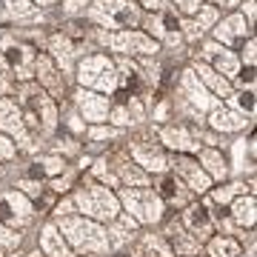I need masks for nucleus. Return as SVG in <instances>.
<instances>
[{
	"label": "nucleus",
	"mask_w": 257,
	"mask_h": 257,
	"mask_svg": "<svg viewBox=\"0 0 257 257\" xmlns=\"http://www.w3.org/2000/svg\"><path fill=\"white\" fill-rule=\"evenodd\" d=\"M60 234L80 251H106L109 248V234L89 217H63L60 220Z\"/></svg>",
	"instance_id": "nucleus-1"
},
{
	"label": "nucleus",
	"mask_w": 257,
	"mask_h": 257,
	"mask_svg": "<svg viewBox=\"0 0 257 257\" xmlns=\"http://www.w3.org/2000/svg\"><path fill=\"white\" fill-rule=\"evenodd\" d=\"M160 138H163V143L169 149H177V152H186V149H197L200 152V143H194L186 128H163Z\"/></svg>",
	"instance_id": "nucleus-17"
},
{
	"label": "nucleus",
	"mask_w": 257,
	"mask_h": 257,
	"mask_svg": "<svg viewBox=\"0 0 257 257\" xmlns=\"http://www.w3.org/2000/svg\"><path fill=\"white\" fill-rule=\"evenodd\" d=\"M217 18V15H214V9H211V6H203V12H200V18L194 20V23H186V35L192 37H200L203 32H206V26H209L211 20Z\"/></svg>",
	"instance_id": "nucleus-28"
},
{
	"label": "nucleus",
	"mask_w": 257,
	"mask_h": 257,
	"mask_svg": "<svg viewBox=\"0 0 257 257\" xmlns=\"http://www.w3.org/2000/svg\"><path fill=\"white\" fill-rule=\"evenodd\" d=\"M20 189L29 194V197H37L40 194V183H32V180H26V183H20Z\"/></svg>",
	"instance_id": "nucleus-39"
},
{
	"label": "nucleus",
	"mask_w": 257,
	"mask_h": 257,
	"mask_svg": "<svg viewBox=\"0 0 257 257\" xmlns=\"http://www.w3.org/2000/svg\"><path fill=\"white\" fill-rule=\"evenodd\" d=\"M26 106H29V126L32 128H46L52 132L55 126V106L43 92H26Z\"/></svg>",
	"instance_id": "nucleus-7"
},
{
	"label": "nucleus",
	"mask_w": 257,
	"mask_h": 257,
	"mask_svg": "<svg viewBox=\"0 0 257 257\" xmlns=\"http://www.w3.org/2000/svg\"><path fill=\"white\" fill-rule=\"evenodd\" d=\"M20 243V237L15 234L12 229H6L3 223H0V246H6V248H12V246H18Z\"/></svg>",
	"instance_id": "nucleus-35"
},
{
	"label": "nucleus",
	"mask_w": 257,
	"mask_h": 257,
	"mask_svg": "<svg viewBox=\"0 0 257 257\" xmlns=\"http://www.w3.org/2000/svg\"><path fill=\"white\" fill-rule=\"evenodd\" d=\"M203 55L214 60L217 72H223V74H234V72H237V60H234V57H231V52H226V49H220V46H206V49H203Z\"/></svg>",
	"instance_id": "nucleus-20"
},
{
	"label": "nucleus",
	"mask_w": 257,
	"mask_h": 257,
	"mask_svg": "<svg viewBox=\"0 0 257 257\" xmlns=\"http://www.w3.org/2000/svg\"><path fill=\"white\" fill-rule=\"evenodd\" d=\"M109 135H111V132H106V128H94V132H92L94 140H103V138H109Z\"/></svg>",
	"instance_id": "nucleus-43"
},
{
	"label": "nucleus",
	"mask_w": 257,
	"mask_h": 257,
	"mask_svg": "<svg viewBox=\"0 0 257 257\" xmlns=\"http://www.w3.org/2000/svg\"><path fill=\"white\" fill-rule=\"evenodd\" d=\"M0 128H3V132H9V135L18 140L23 149L29 146V135H26V126H23V120H20L18 103L6 100V97L0 100Z\"/></svg>",
	"instance_id": "nucleus-8"
},
{
	"label": "nucleus",
	"mask_w": 257,
	"mask_h": 257,
	"mask_svg": "<svg viewBox=\"0 0 257 257\" xmlns=\"http://www.w3.org/2000/svg\"><path fill=\"white\" fill-rule=\"evenodd\" d=\"M94 15H97L103 23H109V26H114V29L135 26L140 20L138 6H135L132 0H100V3L94 6Z\"/></svg>",
	"instance_id": "nucleus-5"
},
{
	"label": "nucleus",
	"mask_w": 257,
	"mask_h": 257,
	"mask_svg": "<svg viewBox=\"0 0 257 257\" xmlns=\"http://www.w3.org/2000/svg\"><path fill=\"white\" fill-rule=\"evenodd\" d=\"M180 9H183V12H194V9H200V0H180Z\"/></svg>",
	"instance_id": "nucleus-40"
},
{
	"label": "nucleus",
	"mask_w": 257,
	"mask_h": 257,
	"mask_svg": "<svg viewBox=\"0 0 257 257\" xmlns=\"http://www.w3.org/2000/svg\"><path fill=\"white\" fill-rule=\"evenodd\" d=\"M80 83L83 86H97L103 92H111L117 86L111 60L109 57H86L80 63Z\"/></svg>",
	"instance_id": "nucleus-4"
},
{
	"label": "nucleus",
	"mask_w": 257,
	"mask_h": 257,
	"mask_svg": "<svg viewBox=\"0 0 257 257\" xmlns=\"http://www.w3.org/2000/svg\"><path fill=\"white\" fill-rule=\"evenodd\" d=\"M143 3H146V6H152V9H155V6H166V0H143Z\"/></svg>",
	"instance_id": "nucleus-45"
},
{
	"label": "nucleus",
	"mask_w": 257,
	"mask_h": 257,
	"mask_svg": "<svg viewBox=\"0 0 257 257\" xmlns=\"http://www.w3.org/2000/svg\"><path fill=\"white\" fill-rule=\"evenodd\" d=\"M231 211H234V220H237L240 226H254V197H251V194H248V197H240Z\"/></svg>",
	"instance_id": "nucleus-24"
},
{
	"label": "nucleus",
	"mask_w": 257,
	"mask_h": 257,
	"mask_svg": "<svg viewBox=\"0 0 257 257\" xmlns=\"http://www.w3.org/2000/svg\"><path fill=\"white\" fill-rule=\"evenodd\" d=\"M183 92L189 94V100H192L197 109H206V106H211V97L206 94V89H203L200 83H197V77H194L192 72L183 77Z\"/></svg>",
	"instance_id": "nucleus-22"
},
{
	"label": "nucleus",
	"mask_w": 257,
	"mask_h": 257,
	"mask_svg": "<svg viewBox=\"0 0 257 257\" xmlns=\"http://www.w3.org/2000/svg\"><path fill=\"white\" fill-rule=\"evenodd\" d=\"M37 72H43L40 74V77H43V83H46V86H60V80H57L55 77V69H52V63H49V60H40V63H37Z\"/></svg>",
	"instance_id": "nucleus-33"
},
{
	"label": "nucleus",
	"mask_w": 257,
	"mask_h": 257,
	"mask_svg": "<svg viewBox=\"0 0 257 257\" xmlns=\"http://www.w3.org/2000/svg\"><path fill=\"white\" fill-rule=\"evenodd\" d=\"M186 257H200V254H186Z\"/></svg>",
	"instance_id": "nucleus-47"
},
{
	"label": "nucleus",
	"mask_w": 257,
	"mask_h": 257,
	"mask_svg": "<svg viewBox=\"0 0 257 257\" xmlns=\"http://www.w3.org/2000/svg\"><path fill=\"white\" fill-rule=\"evenodd\" d=\"M0 49H3V57H6L12 72H18L20 77L32 74V55H29L26 46H20V43L9 40V37H0Z\"/></svg>",
	"instance_id": "nucleus-9"
},
{
	"label": "nucleus",
	"mask_w": 257,
	"mask_h": 257,
	"mask_svg": "<svg viewBox=\"0 0 257 257\" xmlns=\"http://www.w3.org/2000/svg\"><path fill=\"white\" fill-rule=\"evenodd\" d=\"M37 3H49V0H37Z\"/></svg>",
	"instance_id": "nucleus-48"
},
{
	"label": "nucleus",
	"mask_w": 257,
	"mask_h": 257,
	"mask_svg": "<svg viewBox=\"0 0 257 257\" xmlns=\"http://www.w3.org/2000/svg\"><path fill=\"white\" fill-rule=\"evenodd\" d=\"M52 52H55V57L60 60V66H69V60H72V43H69L66 37H55V40H52Z\"/></svg>",
	"instance_id": "nucleus-31"
},
{
	"label": "nucleus",
	"mask_w": 257,
	"mask_h": 257,
	"mask_svg": "<svg viewBox=\"0 0 257 257\" xmlns=\"http://www.w3.org/2000/svg\"><path fill=\"white\" fill-rule=\"evenodd\" d=\"M237 106L251 114V111H254V94H251V92H240L237 94Z\"/></svg>",
	"instance_id": "nucleus-37"
},
{
	"label": "nucleus",
	"mask_w": 257,
	"mask_h": 257,
	"mask_svg": "<svg viewBox=\"0 0 257 257\" xmlns=\"http://www.w3.org/2000/svg\"><path fill=\"white\" fill-rule=\"evenodd\" d=\"M217 3H223V6H234L237 0H217Z\"/></svg>",
	"instance_id": "nucleus-46"
},
{
	"label": "nucleus",
	"mask_w": 257,
	"mask_h": 257,
	"mask_svg": "<svg viewBox=\"0 0 257 257\" xmlns=\"http://www.w3.org/2000/svg\"><path fill=\"white\" fill-rule=\"evenodd\" d=\"M211 126L217 128V132H240V128L246 126V120L240 117L237 111H229L217 106V109L211 111Z\"/></svg>",
	"instance_id": "nucleus-16"
},
{
	"label": "nucleus",
	"mask_w": 257,
	"mask_h": 257,
	"mask_svg": "<svg viewBox=\"0 0 257 257\" xmlns=\"http://www.w3.org/2000/svg\"><path fill=\"white\" fill-rule=\"evenodd\" d=\"M248 32L246 26V20L243 18H229V20H223L220 26H217V40H223V43H234L237 37H243Z\"/></svg>",
	"instance_id": "nucleus-21"
},
{
	"label": "nucleus",
	"mask_w": 257,
	"mask_h": 257,
	"mask_svg": "<svg viewBox=\"0 0 257 257\" xmlns=\"http://www.w3.org/2000/svg\"><path fill=\"white\" fill-rule=\"evenodd\" d=\"M160 197L172 203H186V194H183V186L177 177H163V183H160Z\"/></svg>",
	"instance_id": "nucleus-27"
},
{
	"label": "nucleus",
	"mask_w": 257,
	"mask_h": 257,
	"mask_svg": "<svg viewBox=\"0 0 257 257\" xmlns=\"http://www.w3.org/2000/svg\"><path fill=\"white\" fill-rule=\"evenodd\" d=\"M111 123H114V126H126V123H132V120H128V111L126 109H114L111 111Z\"/></svg>",
	"instance_id": "nucleus-38"
},
{
	"label": "nucleus",
	"mask_w": 257,
	"mask_h": 257,
	"mask_svg": "<svg viewBox=\"0 0 257 257\" xmlns=\"http://www.w3.org/2000/svg\"><path fill=\"white\" fill-rule=\"evenodd\" d=\"M74 206L80 211H86V217L89 220H117L120 214V200L109 189H103V186H83L77 189L74 194Z\"/></svg>",
	"instance_id": "nucleus-2"
},
{
	"label": "nucleus",
	"mask_w": 257,
	"mask_h": 257,
	"mask_svg": "<svg viewBox=\"0 0 257 257\" xmlns=\"http://www.w3.org/2000/svg\"><path fill=\"white\" fill-rule=\"evenodd\" d=\"M109 234H111V237H109V246H111V243H117V246H120V243H126V240L135 234V220H132V217H120Z\"/></svg>",
	"instance_id": "nucleus-29"
},
{
	"label": "nucleus",
	"mask_w": 257,
	"mask_h": 257,
	"mask_svg": "<svg viewBox=\"0 0 257 257\" xmlns=\"http://www.w3.org/2000/svg\"><path fill=\"white\" fill-rule=\"evenodd\" d=\"M209 254L211 257H237L240 246H237V240H231V237H217V240H211Z\"/></svg>",
	"instance_id": "nucleus-26"
},
{
	"label": "nucleus",
	"mask_w": 257,
	"mask_h": 257,
	"mask_svg": "<svg viewBox=\"0 0 257 257\" xmlns=\"http://www.w3.org/2000/svg\"><path fill=\"white\" fill-rule=\"evenodd\" d=\"M32 220V203L26 194L20 192H6L0 194V223L3 226H23Z\"/></svg>",
	"instance_id": "nucleus-6"
},
{
	"label": "nucleus",
	"mask_w": 257,
	"mask_h": 257,
	"mask_svg": "<svg viewBox=\"0 0 257 257\" xmlns=\"http://www.w3.org/2000/svg\"><path fill=\"white\" fill-rule=\"evenodd\" d=\"M120 203L126 206L128 217L140 223H157L163 217V197L152 189H123L120 192Z\"/></svg>",
	"instance_id": "nucleus-3"
},
{
	"label": "nucleus",
	"mask_w": 257,
	"mask_h": 257,
	"mask_svg": "<svg viewBox=\"0 0 257 257\" xmlns=\"http://www.w3.org/2000/svg\"><path fill=\"white\" fill-rule=\"evenodd\" d=\"M29 0H0V18H29Z\"/></svg>",
	"instance_id": "nucleus-25"
},
{
	"label": "nucleus",
	"mask_w": 257,
	"mask_h": 257,
	"mask_svg": "<svg viewBox=\"0 0 257 257\" xmlns=\"http://www.w3.org/2000/svg\"><path fill=\"white\" fill-rule=\"evenodd\" d=\"M69 211H72V203H60V206H57V214H60V217L69 214Z\"/></svg>",
	"instance_id": "nucleus-44"
},
{
	"label": "nucleus",
	"mask_w": 257,
	"mask_h": 257,
	"mask_svg": "<svg viewBox=\"0 0 257 257\" xmlns=\"http://www.w3.org/2000/svg\"><path fill=\"white\" fill-rule=\"evenodd\" d=\"M83 3H86V0H69V3H66V9H69V12H77Z\"/></svg>",
	"instance_id": "nucleus-42"
},
{
	"label": "nucleus",
	"mask_w": 257,
	"mask_h": 257,
	"mask_svg": "<svg viewBox=\"0 0 257 257\" xmlns=\"http://www.w3.org/2000/svg\"><path fill=\"white\" fill-rule=\"evenodd\" d=\"M200 77H203L206 83H209V86H211V89H214L217 94H220V97H229V94H231L229 83L223 80V77H220L217 72H211V69H206V66H200Z\"/></svg>",
	"instance_id": "nucleus-30"
},
{
	"label": "nucleus",
	"mask_w": 257,
	"mask_h": 257,
	"mask_svg": "<svg viewBox=\"0 0 257 257\" xmlns=\"http://www.w3.org/2000/svg\"><path fill=\"white\" fill-rule=\"evenodd\" d=\"M109 43L117 49V52H128V49H135V52H143V55H155V52H157V43H152L149 37L138 35V32H126V35H117V37H111Z\"/></svg>",
	"instance_id": "nucleus-14"
},
{
	"label": "nucleus",
	"mask_w": 257,
	"mask_h": 257,
	"mask_svg": "<svg viewBox=\"0 0 257 257\" xmlns=\"http://www.w3.org/2000/svg\"><path fill=\"white\" fill-rule=\"evenodd\" d=\"M77 103H80L83 117L92 120V123H100V120L109 117V100H106V97H97V94H89V92H80V94H77Z\"/></svg>",
	"instance_id": "nucleus-13"
},
{
	"label": "nucleus",
	"mask_w": 257,
	"mask_h": 257,
	"mask_svg": "<svg viewBox=\"0 0 257 257\" xmlns=\"http://www.w3.org/2000/svg\"><path fill=\"white\" fill-rule=\"evenodd\" d=\"M15 152H18V149H15V143H12L9 138H3V135H0V160H12V157H15Z\"/></svg>",
	"instance_id": "nucleus-36"
},
{
	"label": "nucleus",
	"mask_w": 257,
	"mask_h": 257,
	"mask_svg": "<svg viewBox=\"0 0 257 257\" xmlns=\"http://www.w3.org/2000/svg\"><path fill=\"white\" fill-rule=\"evenodd\" d=\"M132 157H135L138 166H143L146 172H166V169H169L166 155L155 146V143H143V140L135 143V146H132Z\"/></svg>",
	"instance_id": "nucleus-10"
},
{
	"label": "nucleus",
	"mask_w": 257,
	"mask_h": 257,
	"mask_svg": "<svg viewBox=\"0 0 257 257\" xmlns=\"http://www.w3.org/2000/svg\"><path fill=\"white\" fill-rule=\"evenodd\" d=\"M175 169H177V175H180V177L189 180V189H192V192H206V189L211 186V177L206 175L197 163H194L192 157H177Z\"/></svg>",
	"instance_id": "nucleus-11"
},
{
	"label": "nucleus",
	"mask_w": 257,
	"mask_h": 257,
	"mask_svg": "<svg viewBox=\"0 0 257 257\" xmlns=\"http://www.w3.org/2000/svg\"><path fill=\"white\" fill-rule=\"evenodd\" d=\"M72 186V177H63V180H55V192H66Z\"/></svg>",
	"instance_id": "nucleus-41"
},
{
	"label": "nucleus",
	"mask_w": 257,
	"mask_h": 257,
	"mask_svg": "<svg viewBox=\"0 0 257 257\" xmlns=\"http://www.w3.org/2000/svg\"><path fill=\"white\" fill-rule=\"evenodd\" d=\"M117 175H120V180H126V183H146V175L140 172L138 166H132V163L117 166ZM117 175H114V177H117Z\"/></svg>",
	"instance_id": "nucleus-32"
},
{
	"label": "nucleus",
	"mask_w": 257,
	"mask_h": 257,
	"mask_svg": "<svg viewBox=\"0 0 257 257\" xmlns=\"http://www.w3.org/2000/svg\"><path fill=\"white\" fill-rule=\"evenodd\" d=\"M243 192V183H231V186H226V189H220V192H214V200L217 203H229L234 194H240Z\"/></svg>",
	"instance_id": "nucleus-34"
},
{
	"label": "nucleus",
	"mask_w": 257,
	"mask_h": 257,
	"mask_svg": "<svg viewBox=\"0 0 257 257\" xmlns=\"http://www.w3.org/2000/svg\"><path fill=\"white\" fill-rule=\"evenodd\" d=\"M183 223L186 229L192 231L194 237H209L211 229H214V220H211V211L206 209V206H189L183 214Z\"/></svg>",
	"instance_id": "nucleus-12"
},
{
	"label": "nucleus",
	"mask_w": 257,
	"mask_h": 257,
	"mask_svg": "<svg viewBox=\"0 0 257 257\" xmlns=\"http://www.w3.org/2000/svg\"><path fill=\"white\" fill-rule=\"evenodd\" d=\"M200 163L206 166L203 172L209 177H226V172H229V166H226V160H223L220 152H214V149H203L200 152Z\"/></svg>",
	"instance_id": "nucleus-19"
},
{
	"label": "nucleus",
	"mask_w": 257,
	"mask_h": 257,
	"mask_svg": "<svg viewBox=\"0 0 257 257\" xmlns=\"http://www.w3.org/2000/svg\"><path fill=\"white\" fill-rule=\"evenodd\" d=\"M169 234H172V240H175V248H177V257H186V254H197V248H200V240L197 237H189L180 226H172L169 229Z\"/></svg>",
	"instance_id": "nucleus-23"
},
{
	"label": "nucleus",
	"mask_w": 257,
	"mask_h": 257,
	"mask_svg": "<svg viewBox=\"0 0 257 257\" xmlns=\"http://www.w3.org/2000/svg\"><path fill=\"white\" fill-rule=\"evenodd\" d=\"M66 169V160L63 157H40L37 163H32V172L29 175L35 177V180H40V177H52V175H60Z\"/></svg>",
	"instance_id": "nucleus-18"
},
{
	"label": "nucleus",
	"mask_w": 257,
	"mask_h": 257,
	"mask_svg": "<svg viewBox=\"0 0 257 257\" xmlns=\"http://www.w3.org/2000/svg\"><path fill=\"white\" fill-rule=\"evenodd\" d=\"M40 248H43L46 257H72L63 234L57 231V226H46V229H43V234H40Z\"/></svg>",
	"instance_id": "nucleus-15"
}]
</instances>
